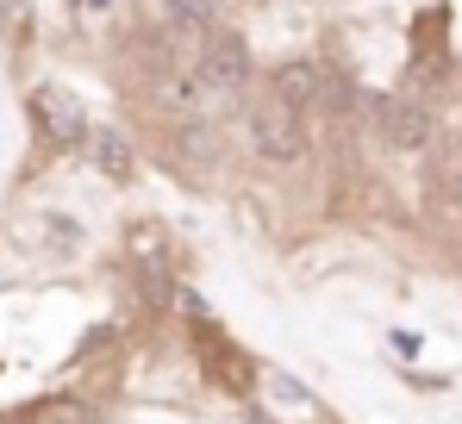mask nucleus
<instances>
[{
    "instance_id": "f257e3e1",
    "label": "nucleus",
    "mask_w": 462,
    "mask_h": 424,
    "mask_svg": "<svg viewBox=\"0 0 462 424\" xmlns=\"http://www.w3.org/2000/svg\"><path fill=\"white\" fill-rule=\"evenodd\" d=\"M244 132H250V150H256L263 162L294 169V162L312 150V113L294 106L275 81H263V88L250 94V106H244Z\"/></svg>"
},
{
    "instance_id": "f03ea898",
    "label": "nucleus",
    "mask_w": 462,
    "mask_h": 424,
    "mask_svg": "<svg viewBox=\"0 0 462 424\" xmlns=\"http://www.w3.org/2000/svg\"><path fill=\"white\" fill-rule=\"evenodd\" d=\"M194 75H200V88H207L213 100H244L250 81H256V63H250L244 32L213 25V32L200 38V51H194Z\"/></svg>"
},
{
    "instance_id": "7ed1b4c3",
    "label": "nucleus",
    "mask_w": 462,
    "mask_h": 424,
    "mask_svg": "<svg viewBox=\"0 0 462 424\" xmlns=\"http://www.w3.org/2000/svg\"><path fill=\"white\" fill-rule=\"evenodd\" d=\"M369 113H375V132H382V143H393V150H425L431 143V132H438V113H431V100L425 94H382V100H369Z\"/></svg>"
},
{
    "instance_id": "20e7f679",
    "label": "nucleus",
    "mask_w": 462,
    "mask_h": 424,
    "mask_svg": "<svg viewBox=\"0 0 462 424\" xmlns=\"http://www.w3.org/2000/svg\"><path fill=\"white\" fill-rule=\"evenodd\" d=\"M32 119H38V132L51 143H88V106H81L76 94L63 88V81H38L32 88Z\"/></svg>"
},
{
    "instance_id": "39448f33",
    "label": "nucleus",
    "mask_w": 462,
    "mask_h": 424,
    "mask_svg": "<svg viewBox=\"0 0 462 424\" xmlns=\"http://www.w3.org/2000/svg\"><path fill=\"white\" fill-rule=\"evenodd\" d=\"M88 162H94L106 181H119V188L138 175V150H132V138H125L119 125H94V132H88Z\"/></svg>"
},
{
    "instance_id": "423d86ee",
    "label": "nucleus",
    "mask_w": 462,
    "mask_h": 424,
    "mask_svg": "<svg viewBox=\"0 0 462 424\" xmlns=\"http://www.w3.org/2000/svg\"><path fill=\"white\" fill-rule=\"evenodd\" d=\"M269 81H275V88H282V94H288L294 106H307L312 119H319V113L331 106V75L319 69V63H300V57H294V63H282V69L269 75Z\"/></svg>"
},
{
    "instance_id": "0eeeda50",
    "label": "nucleus",
    "mask_w": 462,
    "mask_h": 424,
    "mask_svg": "<svg viewBox=\"0 0 462 424\" xmlns=\"http://www.w3.org/2000/svg\"><path fill=\"white\" fill-rule=\"evenodd\" d=\"M200 362L213 368V381H219L226 393H256V387H263V381H256V368L231 350L226 337H213V331H200Z\"/></svg>"
},
{
    "instance_id": "6e6552de",
    "label": "nucleus",
    "mask_w": 462,
    "mask_h": 424,
    "mask_svg": "<svg viewBox=\"0 0 462 424\" xmlns=\"http://www.w3.org/2000/svg\"><path fill=\"white\" fill-rule=\"evenodd\" d=\"M263 406H269L282 424H312V419H319V406H312L288 374H269V381H263Z\"/></svg>"
},
{
    "instance_id": "1a4fd4ad",
    "label": "nucleus",
    "mask_w": 462,
    "mask_h": 424,
    "mask_svg": "<svg viewBox=\"0 0 462 424\" xmlns=\"http://www.w3.org/2000/svg\"><path fill=\"white\" fill-rule=\"evenodd\" d=\"M25 25H32V6L25 0H0V32L6 38H25Z\"/></svg>"
},
{
    "instance_id": "9d476101",
    "label": "nucleus",
    "mask_w": 462,
    "mask_h": 424,
    "mask_svg": "<svg viewBox=\"0 0 462 424\" xmlns=\"http://www.w3.org/2000/svg\"><path fill=\"white\" fill-rule=\"evenodd\" d=\"M188 6H200L213 25H226V13H231V0H188Z\"/></svg>"
},
{
    "instance_id": "9b49d317",
    "label": "nucleus",
    "mask_w": 462,
    "mask_h": 424,
    "mask_svg": "<svg viewBox=\"0 0 462 424\" xmlns=\"http://www.w3.org/2000/svg\"><path fill=\"white\" fill-rule=\"evenodd\" d=\"M76 13H81V19H106V13H113V0H76Z\"/></svg>"
}]
</instances>
